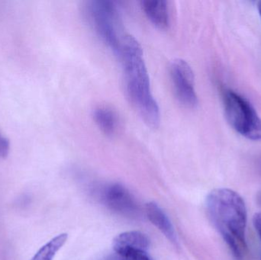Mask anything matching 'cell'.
<instances>
[{
	"mask_svg": "<svg viewBox=\"0 0 261 260\" xmlns=\"http://www.w3.org/2000/svg\"><path fill=\"white\" fill-rule=\"evenodd\" d=\"M170 76L179 102L187 108L196 107L198 97L195 90L194 73L190 64L182 59L175 60L170 66Z\"/></svg>",
	"mask_w": 261,
	"mask_h": 260,
	"instance_id": "cell-5",
	"label": "cell"
},
{
	"mask_svg": "<svg viewBox=\"0 0 261 260\" xmlns=\"http://www.w3.org/2000/svg\"><path fill=\"white\" fill-rule=\"evenodd\" d=\"M258 11H259V14H260V17H261V1L259 2L258 3Z\"/></svg>",
	"mask_w": 261,
	"mask_h": 260,
	"instance_id": "cell-15",
	"label": "cell"
},
{
	"mask_svg": "<svg viewBox=\"0 0 261 260\" xmlns=\"http://www.w3.org/2000/svg\"><path fill=\"white\" fill-rule=\"evenodd\" d=\"M141 6L152 24L161 29L170 25V12L168 2L164 0H143Z\"/></svg>",
	"mask_w": 261,
	"mask_h": 260,
	"instance_id": "cell-8",
	"label": "cell"
},
{
	"mask_svg": "<svg viewBox=\"0 0 261 260\" xmlns=\"http://www.w3.org/2000/svg\"><path fill=\"white\" fill-rule=\"evenodd\" d=\"M93 119L98 128L107 136H113L117 131V115L107 107H98L93 111Z\"/></svg>",
	"mask_w": 261,
	"mask_h": 260,
	"instance_id": "cell-10",
	"label": "cell"
},
{
	"mask_svg": "<svg viewBox=\"0 0 261 260\" xmlns=\"http://www.w3.org/2000/svg\"><path fill=\"white\" fill-rule=\"evenodd\" d=\"M146 215L149 221L162 232L163 235L172 243L177 244V237L171 221L165 212L155 203H149L145 206Z\"/></svg>",
	"mask_w": 261,
	"mask_h": 260,
	"instance_id": "cell-9",
	"label": "cell"
},
{
	"mask_svg": "<svg viewBox=\"0 0 261 260\" xmlns=\"http://www.w3.org/2000/svg\"><path fill=\"white\" fill-rule=\"evenodd\" d=\"M9 151V141L0 134V157L5 158L7 157Z\"/></svg>",
	"mask_w": 261,
	"mask_h": 260,
	"instance_id": "cell-13",
	"label": "cell"
},
{
	"mask_svg": "<svg viewBox=\"0 0 261 260\" xmlns=\"http://www.w3.org/2000/svg\"><path fill=\"white\" fill-rule=\"evenodd\" d=\"M84 14L100 39L116 55L128 34L125 33L117 6L113 2H87Z\"/></svg>",
	"mask_w": 261,
	"mask_h": 260,
	"instance_id": "cell-3",
	"label": "cell"
},
{
	"mask_svg": "<svg viewBox=\"0 0 261 260\" xmlns=\"http://www.w3.org/2000/svg\"><path fill=\"white\" fill-rule=\"evenodd\" d=\"M253 224L261 241V213H257L254 215L253 218Z\"/></svg>",
	"mask_w": 261,
	"mask_h": 260,
	"instance_id": "cell-14",
	"label": "cell"
},
{
	"mask_svg": "<svg viewBox=\"0 0 261 260\" xmlns=\"http://www.w3.org/2000/svg\"><path fill=\"white\" fill-rule=\"evenodd\" d=\"M102 200L107 207L124 215H135L138 206L132 194L122 185L112 184L104 189Z\"/></svg>",
	"mask_w": 261,
	"mask_h": 260,
	"instance_id": "cell-6",
	"label": "cell"
},
{
	"mask_svg": "<svg viewBox=\"0 0 261 260\" xmlns=\"http://www.w3.org/2000/svg\"><path fill=\"white\" fill-rule=\"evenodd\" d=\"M223 99L225 114L232 128L247 139L260 140L261 119L251 104L232 90H225Z\"/></svg>",
	"mask_w": 261,
	"mask_h": 260,
	"instance_id": "cell-4",
	"label": "cell"
},
{
	"mask_svg": "<svg viewBox=\"0 0 261 260\" xmlns=\"http://www.w3.org/2000/svg\"><path fill=\"white\" fill-rule=\"evenodd\" d=\"M206 209L233 256L243 260L248 250L245 237L248 215L243 198L231 189H215L207 196Z\"/></svg>",
	"mask_w": 261,
	"mask_h": 260,
	"instance_id": "cell-2",
	"label": "cell"
},
{
	"mask_svg": "<svg viewBox=\"0 0 261 260\" xmlns=\"http://www.w3.org/2000/svg\"><path fill=\"white\" fill-rule=\"evenodd\" d=\"M150 240L140 232H124L118 235L113 242L114 252L117 254L147 253Z\"/></svg>",
	"mask_w": 261,
	"mask_h": 260,
	"instance_id": "cell-7",
	"label": "cell"
},
{
	"mask_svg": "<svg viewBox=\"0 0 261 260\" xmlns=\"http://www.w3.org/2000/svg\"><path fill=\"white\" fill-rule=\"evenodd\" d=\"M258 201H259V203H260V204L261 205V193H260V196L258 197Z\"/></svg>",
	"mask_w": 261,
	"mask_h": 260,
	"instance_id": "cell-16",
	"label": "cell"
},
{
	"mask_svg": "<svg viewBox=\"0 0 261 260\" xmlns=\"http://www.w3.org/2000/svg\"><path fill=\"white\" fill-rule=\"evenodd\" d=\"M116 56L122 62L125 90L130 103L148 126L158 128L161 113L150 90V79L141 45L129 35Z\"/></svg>",
	"mask_w": 261,
	"mask_h": 260,
	"instance_id": "cell-1",
	"label": "cell"
},
{
	"mask_svg": "<svg viewBox=\"0 0 261 260\" xmlns=\"http://www.w3.org/2000/svg\"><path fill=\"white\" fill-rule=\"evenodd\" d=\"M67 234H61L44 244L31 260H53L55 255L67 242Z\"/></svg>",
	"mask_w": 261,
	"mask_h": 260,
	"instance_id": "cell-11",
	"label": "cell"
},
{
	"mask_svg": "<svg viewBox=\"0 0 261 260\" xmlns=\"http://www.w3.org/2000/svg\"><path fill=\"white\" fill-rule=\"evenodd\" d=\"M104 260H153L147 253H128L119 255L115 253L113 256H109Z\"/></svg>",
	"mask_w": 261,
	"mask_h": 260,
	"instance_id": "cell-12",
	"label": "cell"
}]
</instances>
